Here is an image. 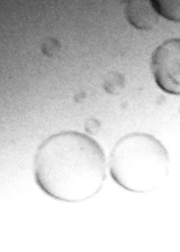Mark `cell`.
I'll use <instances>...</instances> for the list:
<instances>
[{"mask_svg":"<svg viewBox=\"0 0 180 252\" xmlns=\"http://www.w3.org/2000/svg\"><path fill=\"white\" fill-rule=\"evenodd\" d=\"M35 180L52 198L79 202L92 198L107 178L106 155L93 138L76 131H63L45 139L33 162Z\"/></svg>","mask_w":180,"mask_h":252,"instance_id":"6da1fadb","label":"cell"},{"mask_svg":"<svg viewBox=\"0 0 180 252\" xmlns=\"http://www.w3.org/2000/svg\"><path fill=\"white\" fill-rule=\"evenodd\" d=\"M170 158L164 145L148 133L132 132L120 138L109 155L111 178L134 192H151L167 178Z\"/></svg>","mask_w":180,"mask_h":252,"instance_id":"7a4b0ae2","label":"cell"},{"mask_svg":"<svg viewBox=\"0 0 180 252\" xmlns=\"http://www.w3.org/2000/svg\"><path fill=\"white\" fill-rule=\"evenodd\" d=\"M179 38H170L159 45L152 54L151 67L157 85L164 92L180 94Z\"/></svg>","mask_w":180,"mask_h":252,"instance_id":"3957f363","label":"cell"},{"mask_svg":"<svg viewBox=\"0 0 180 252\" xmlns=\"http://www.w3.org/2000/svg\"><path fill=\"white\" fill-rule=\"evenodd\" d=\"M127 20L141 30L153 29L159 22V15L151 1H130L125 7Z\"/></svg>","mask_w":180,"mask_h":252,"instance_id":"277c9868","label":"cell"},{"mask_svg":"<svg viewBox=\"0 0 180 252\" xmlns=\"http://www.w3.org/2000/svg\"><path fill=\"white\" fill-rule=\"evenodd\" d=\"M151 3L158 15L174 22H180V1H151Z\"/></svg>","mask_w":180,"mask_h":252,"instance_id":"5b68a950","label":"cell"}]
</instances>
